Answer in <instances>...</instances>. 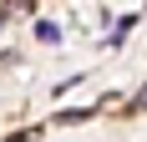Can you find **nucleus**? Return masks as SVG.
<instances>
[{"label": "nucleus", "instance_id": "obj_1", "mask_svg": "<svg viewBox=\"0 0 147 142\" xmlns=\"http://www.w3.org/2000/svg\"><path fill=\"white\" fill-rule=\"evenodd\" d=\"M36 36H41V41H61V30L51 26V20H41V26H36Z\"/></svg>", "mask_w": 147, "mask_h": 142}, {"label": "nucleus", "instance_id": "obj_2", "mask_svg": "<svg viewBox=\"0 0 147 142\" xmlns=\"http://www.w3.org/2000/svg\"><path fill=\"white\" fill-rule=\"evenodd\" d=\"M10 142H36V132H15V137Z\"/></svg>", "mask_w": 147, "mask_h": 142}, {"label": "nucleus", "instance_id": "obj_3", "mask_svg": "<svg viewBox=\"0 0 147 142\" xmlns=\"http://www.w3.org/2000/svg\"><path fill=\"white\" fill-rule=\"evenodd\" d=\"M137 107H147V91H142V97H137Z\"/></svg>", "mask_w": 147, "mask_h": 142}]
</instances>
